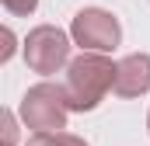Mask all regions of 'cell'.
Listing matches in <instances>:
<instances>
[{
    "label": "cell",
    "mask_w": 150,
    "mask_h": 146,
    "mask_svg": "<svg viewBox=\"0 0 150 146\" xmlns=\"http://www.w3.org/2000/svg\"><path fill=\"white\" fill-rule=\"evenodd\" d=\"M115 87V63L101 52H80L67 66V105L70 111H94Z\"/></svg>",
    "instance_id": "1"
},
{
    "label": "cell",
    "mask_w": 150,
    "mask_h": 146,
    "mask_svg": "<svg viewBox=\"0 0 150 146\" xmlns=\"http://www.w3.org/2000/svg\"><path fill=\"white\" fill-rule=\"evenodd\" d=\"M67 87H56V84H35L25 91L21 98V122L35 132H59L67 129Z\"/></svg>",
    "instance_id": "2"
},
{
    "label": "cell",
    "mask_w": 150,
    "mask_h": 146,
    "mask_svg": "<svg viewBox=\"0 0 150 146\" xmlns=\"http://www.w3.org/2000/svg\"><path fill=\"white\" fill-rule=\"evenodd\" d=\"M67 59H70V38H67L63 28L38 25V28L28 32V38H25V63H28L32 73L49 77L59 66H67Z\"/></svg>",
    "instance_id": "3"
},
{
    "label": "cell",
    "mask_w": 150,
    "mask_h": 146,
    "mask_svg": "<svg viewBox=\"0 0 150 146\" xmlns=\"http://www.w3.org/2000/svg\"><path fill=\"white\" fill-rule=\"evenodd\" d=\"M70 35L80 49H91V52H112L122 38V28L108 11L101 7H84L77 11L74 25H70Z\"/></svg>",
    "instance_id": "4"
},
{
    "label": "cell",
    "mask_w": 150,
    "mask_h": 146,
    "mask_svg": "<svg viewBox=\"0 0 150 146\" xmlns=\"http://www.w3.org/2000/svg\"><path fill=\"white\" fill-rule=\"evenodd\" d=\"M150 91V56L133 52L115 63V94L119 98H140Z\"/></svg>",
    "instance_id": "5"
},
{
    "label": "cell",
    "mask_w": 150,
    "mask_h": 146,
    "mask_svg": "<svg viewBox=\"0 0 150 146\" xmlns=\"http://www.w3.org/2000/svg\"><path fill=\"white\" fill-rule=\"evenodd\" d=\"M28 146H87L80 136H74V132H35L32 139H28Z\"/></svg>",
    "instance_id": "6"
},
{
    "label": "cell",
    "mask_w": 150,
    "mask_h": 146,
    "mask_svg": "<svg viewBox=\"0 0 150 146\" xmlns=\"http://www.w3.org/2000/svg\"><path fill=\"white\" fill-rule=\"evenodd\" d=\"M4 7H7L14 18H28V14L38 7V0H4Z\"/></svg>",
    "instance_id": "7"
},
{
    "label": "cell",
    "mask_w": 150,
    "mask_h": 146,
    "mask_svg": "<svg viewBox=\"0 0 150 146\" xmlns=\"http://www.w3.org/2000/svg\"><path fill=\"white\" fill-rule=\"evenodd\" d=\"M18 139V129H14V115L11 111H4V146H14Z\"/></svg>",
    "instance_id": "8"
},
{
    "label": "cell",
    "mask_w": 150,
    "mask_h": 146,
    "mask_svg": "<svg viewBox=\"0 0 150 146\" xmlns=\"http://www.w3.org/2000/svg\"><path fill=\"white\" fill-rule=\"evenodd\" d=\"M11 42H14V35H11V32H4V49H0V63H7V59H11V52H14V45H11Z\"/></svg>",
    "instance_id": "9"
},
{
    "label": "cell",
    "mask_w": 150,
    "mask_h": 146,
    "mask_svg": "<svg viewBox=\"0 0 150 146\" xmlns=\"http://www.w3.org/2000/svg\"><path fill=\"white\" fill-rule=\"evenodd\" d=\"M147 129H150V115H147Z\"/></svg>",
    "instance_id": "10"
}]
</instances>
